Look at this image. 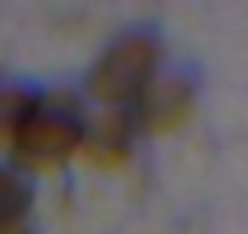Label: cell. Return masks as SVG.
Wrapping results in <instances>:
<instances>
[{
  "label": "cell",
  "instance_id": "cell-1",
  "mask_svg": "<svg viewBox=\"0 0 248 234\" xmlns=\"http://www.w3.org/2000/svg\"><path fill=\"white\" fill-rule=\"evenodd\" d=\"M80 110L77 99L66 92H47L37 95V102L30 106V114L18 121V128L11 132L8 150L15 157V168L22 172H47L62 168L73 154L80 150Z\"/></svg>",
  "mask_w": 248,
  "mask_h": 234
},
{
  "label": "cell",
  "instance_id": "cell-2",
  "mask_svg": "<svg viewBox=\"0 0 248 234\" xmlns=\"http://www.w3.org/2000/svg\"><path fill=\"white\" fill-rule=\"evenodd\" d=\"M157 63H161V44L154 33L128 30L117 40H109V48L95 59L92 73H88V92L109 106L132 102L157 73Z\"/></svg>",
  "mask_w": 248,
  "mask_h": 234
},
{
  "label": "cell",
  "instance_id": "cell-3",
  "mask_svg": "<svg viewBox=\"0 0 248 234\" xmlns=\"http://www.w3.org/2000/svg\"><path fill=\"white\" fill-rule=\"evenodd\" d=\"M135 102H139V125L154 135H168L190 121L194 102H197V88L179 70H164V73L157 70Z\"/></svg>",
  "mask_w": 248,
  "mask_h": 234
},
{
  "label": "cell",
  "instance_id": "cell-4",
  "mask_svg": "<svg viewBox=\"0 0 248 234\" xmlns=\"http://www.w3.org/2000/svg\"><path fill=\"white\" fill-rule=\"evenodd\" d=\"M132 135H135L132 114H124L121 106H109L102 114H95L92 121H84L80 154L99 168H121L132 157Z\"/></svg>",
  "mask_w": 248,
  "mask_h": 234
},
{
  "label": "cell",
  "instance_id": "cell-5",
  "mask_svg": "<svg viewBox=\"0 0 248 234\" xmlns=\"http://www.w3.org/2000/svg\"><path fill=\"white\" fill-rule=\"evenodd\" d=\"M33 205V187L18 168H0V231L26 223Z\"/></svg>",
  "mask_w": 248,
  "mask_h": 234
},
{
  "label": "cell",
  "instance_id": "cell-6",
  "mask_svg": "<svg viewBox=\"0 0 248 234\" xmlns=\"http://www.w3.org/2000/svg\"><path fill=\"white\" fill-rule=\"evenodd\" d=\"M33 102H37V92H30L26 84H0V143L4 147Z\"/></svg>",
  "mask_w": 248,
  "mask_h": 234
},
{
  "label": "cell",
  "instance_id": "cell-7",
  "mask_svg": "<svg viewBox=\"0 0 248 234\" xmlns=\"http://www.w3.org/2000/svg\"><path fill=\"white\" fill-rule=\"evenodd\" d=\"M0 234H30V227L18 223V227H8V231H0Z\"/></svg>",
  "mask_w": 248,
  "mask_h": 234
}]
</instances>
